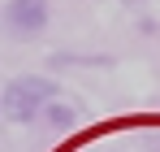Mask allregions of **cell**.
<instances>
[{
    "mask_svg": "<svg viewBox=\"0 0 160 152\" xmlns=\"http://www.w3.org/2000/svg\"><path fill=\"white\" fill-rule=\"evenodd\" d=\"M48 100H56V83H52V78H43V74H22V78H13V83L4 87L0 109H4L9 122H35V117L43 113Z\"/></svg>",
    "mask_w": 160,
    "mask_h": 152,
    "instance_id": "obj_1",
    "label": "cell"
},
{
    "mask_svg": "<svg viewBox=\"0 0 160 152\" xmlns=\"http://www.w3.org/2000/svg\"><path fill=\"white\" fill-rule=\"evenodd\" d=\"M4 26L13 35H39L48 26V0H9Z\"/></svg>",
    "mask_w": 160,
    "mask_h": 152,
    "instance_id": "obj_2",
    "label": "cell"
},
{
    "mask_svg": "<svg viewBox=\"0 0 160 152\" xmlns=\"http://www.w3.org/2000/svg\"><path fill=\"white\" fill-rule=\"evenodd\" d=\"M43 117H48L52 126H69V122H74V109H65V104L48 100V104H43Z\"/></svg>",
    "mask_w": 160,
    "mask_h": 152,
    "instance_id": "obj_3",
    "label": "cell"
}]
</instances>
